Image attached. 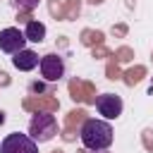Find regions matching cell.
<instances>
[{"instance_id":"obj_1","label":"cell","mask_w":153,"mask_h":153,"mask_svg":"<svg viewBox=\"0 0 153 153\" xmlns=\"http://www.w3.org/2000/svg\"><path fill=\"white\" fill-rule=\"evenodd\" d=\"M79 139H81V143H84V148H88V151H108L110 146H112V127H110V122L108 120H96V117H91V120H86L84 124H81V131H79Z\"/></svg>"},{"instance_id":"obj_2","label":"cell","mask_w":153,"mask_h":153,"mask_svg":"<svg viewBox=\"0 0 153 153\" xmlns=\"http://www.w3.org/2000/svg\"><path fill=\"white\" fill-rule=\"evenodd\" d=\"M57 134V120L50 112H36L29 122V136L36 143H45Z\"/></svg>"},{"instance_id":"obj_3","label":"cell","mask_w":153,"mask_h":153,"mask_svg":"<svg viewBox=\"0 0 153 153\" xmlns=\"http://www.w3.org/2000/svg\"><path fill=\"white\" fill-rule=\"evenodd\" d=\"M38 69H41V76L45 81H60L67 72V65H65V57L57 55V53H48L38 60Z\"/></svg>"},{"instance_id":"obj_4","label":"cell","mask_w":153,"mask_h":153,"mask_svg":"<svg viewBox=\"0 0 153 153\" xmlns=\"http://www.w3.org/2000/svg\"><path fill=\"white\" fill-rule=\"evenodd\" d=\"M0 153H38V143L29 134H7L0 143Z\"/></svg>"},{"instance_id":"obj_5","label":"cell","mask_w":153,"mask_h":153,"mask_svg":"<svg viewBox=\"0 0 153 153\" xmlns=\"http://www.w3.org/2000/svg\"><path fill=\"white\" fill-rule=\"evenodd\" d=\"M96 110L98 115H103V120H117L124 110V103L117 93H100L96 98Z\"/></svg>"},{"instance_id":"obj_6","label":"cell","mask_w":153,"mask_h":153,"mask_svg":"<svg viewBox=\"0 0 153 153\" xmlns=\"http://www.w3.org/2000/svg\"><path fill=\"white\" fill-rule=\"evenodd\" d=\"M24 45H26L24 31H19V29H14V26H7V29L0 31V50H2V53L14 55V53H19Z\"/></svg>"},{"instance_id":"obj_7","label":"cell","mask_w":153,"mask_h":153,"mask_svg":"<svg viewBox=\"0 0 153 153\" xmlns=\"http://www.w3.org/2000/svg\"><path fill=\"white\" fill-rule=\"evenodd\" d=\"M38 55L33 53V50H29V48H22L19 53H14V57H12V65L19 69V72H31V69H36L38 67Z\"/></svg>"},{"instance_id":"obj_8","label":"cell","mask_w":153,"mask_h":153,"mask_svg":"<svg viewBox=\"0 0 153 153\" xmlns=\"http://www.w3.org/2000/svg\"><path fill=\"white\" fill-rule=\"evenodd\" d=\"M24 36H26V41H31V43H41V41L45 38V24H41V22H29L26 29H24Z\"/></svg>"},{"instance_id":"obj_9","label":"cell","mask_w":153,"mask_h":153,"mask_svg":"<svg viewBox=\"0 0 153 153\" xmlns=\"http://www.w3.org/2000/svg\"><path fill=\"white\" fill-rule=\"evenodd\" d=\"M38 2L41 0H12V5L19 10H33V7H38Z\"/></svg>"},{"instance_id":"obj_10","label":"cell","mask_w":153,"mask_h":153,"mask_svg":"<svg viewBox=\"0 0 153 153\" xmlns=\"http://www.w3.org/2000/svg\"><path fill=\"white\" fill-rule=\"evenodd\" d=\"M2 122H5V112L0 110V124H2Z\"/></svg>"},{"instance_id":"obj_11","label":"cell","mask_w":153,"mask_h":153,"mask_svg":"<svg viewBox=\"0 0 153 153\" xmlns=\"http://www.w3.org/2000/svg\"><path fill=\"white\" fill-rule=\"evenodd\" d=\"M96 153H100V151H96Z\"/></svg>"}]
</instances>
